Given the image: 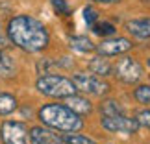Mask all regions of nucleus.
I'll list each match as a JSON object with an SVG mask.
<instances>
[{"label":"nucleus","instance_id":"f257e3e1","mask_svg":"<svg viewBox=\"0 0 150 144\" xmlns=\"http://www.w3.org/2000/svg\"><path fill=\"white\" fill-rule=\"evenodd\" d=\"M8 39L24 52H41L50 43L45 24L30 15H17L8 22Z\"/></svg>","mask_w":150,"mask_h":144},{"label":"nucleus","instance_id":"f03ea898","mask_svg":"<svg viewBox=\"0 0 150 144\" xmlns=\"http://www.w3.org/2000/svg\"><path fill=\"white\" fill-rule=\"evenodd\" d=\"M39 118L50 129H57L61 133H76L83 128V118L76 114L71 107L61 103H47L39 109Z\"/></svg>","mask_w":150,"mask_h":144},{"label":"nucleus","instance_id":"7ed1b4c3","mask_svg":"<svg viewBox=\"0 0 150 144\" xmlns=\"http://www.w3.org/2000/svg\"><path fill=\"white\" fill-rule=\"evenodd\" d=\"M35 87L41 94L50 98H69L76 94V87H74L72 79H69L65 76H57V74L41 76L35 81Z\"/></svg>","mask_w":150,"mask_h":144},{"label":"nucleus","instance_id":"20e7f679","mask_svg":"<svg viewBox=\"0 0 150 144\" xmlns=\"http://www.w3.org/2000/svg\"><path fill=\"white\" fill-rule=\"evenodd\" d=\"M143 65L132 55H122L113 63V76L124 85H135L143 78Z\"/></svg>","mask_w":150,"mask_h":144},{"label":"nucleus","instance_id":"39448f33","mask_svg":"<svg viewBox=\"0 0 150 144\" xmlns=\"http://www.w3.org/2000/svg\"><path fill=\"white\" fill-rule=\"evenodd\" d=\"M72 83L76 87V91H82L83 94H91V96H104L111 89L108 81L87 72H76L72 76Z\"/></svg>","mask_w":150,"mask_h":144},{"label":"nucleus","instance_id":"423d86ee","mask_svg":"<svg viewBox=\"0 0 150 144\" xmlns=\"http://www.w3.org/2000/svg\"><path fill=\"white\" fill-rule=\"evenodd\" d=\"M100 126L108 133H120V135H135L139 131V124L134 117H102Z\"/></svg>","mask_w":150,"mask_h":144},{"label":"nucleus","instance_id":"0eeeda50","mask_svg":"<svg viewBox=\"0 0 150 144\" xmlns=\"http://www.w3.org/2000/svg\"><path fill=\"white\" fill-rule=\"evenodd\" d=\"M0 137L4 144H32L30 142V131L22 122L8 120L0 128Z\"/></svg>","mask_w":150,"mask_h":144},{"label":"nucleus","instance_id":"6e6552de","mask_svg":"<svg viewBox=\"0 0 150 144\" xmlns=\"http://www.w3.org/2000/svg\"><path fill=\"white\" fill-rule=\"evenodd\" d=\"M132 48H134V43L128 37H108L102 43H98L96 52H98V55L104 57H115V55L128 54V50Z\"/></svg>","mask_w":150,"mask_h":144},{"label":"nucleus","instance_id":"1a4fd4ad","mask_svg":"<svg viewBox=\"0 0 150 144\" xmlns=\"http://www.w3.org/2000/svg\"><path fill=\"white\" fill-rule=\"evenodd\" d=\"M126 32L139 41L150 39V19H134L126 22Z\"/></svg>","mask_w":150,"mask_h":144},{"label":"nucleus","instance_id":"9d476101","mask_svg":"<svg viewBox=\"0 0 150 144\" xmlns=\"http://www.w3.org/2000/svg\"><path fill=\"white\" fill-rule=\"evenodd\" d=\"M65 105L71 107L80 117H89V114L93 113V103H91L87 98L80 96V94H72V96L65 98Z\"/></svg>","mask_w":150,"mask_h":144},{"label":"nucleus","instance_id":"9b49d317","mask_svg":"<svg viewBox=\"0 0 150 144\" xmlns=\"http://www.w3.org/2000/svg\"><path fill=\"white\" fill-rule=\"evenodd\" d=\"M89 70L98 78H104V76H109L113 74V65L109 63L104 55H96L89 61Z\"/></svg>","mask_w":150,"mask_h":144},{"label":"nucleus","instance_id":"f8f14e48","mask_svg":"<svg viewBox=\"0 0 150 144\" xmlns=\"http://www.w3.org/2000/svg\"><path fill=\"white\" fill-rule=\"evenodd\" d=\"M17 72V63L8 52L0 50V78H13Z\"/></svg>","mask_w":150,"mask_h":144},{"label":"nucleus","instance_id":"ddd939ff","mask_svg":"<svg viewBox=\"0 0 150 144\" xmlns=\"http://www.w3.org/2000/svg\"><path fill=\"white\" fill-rule=\"evenodd\" d=\"M69 43H71V46L76 52H80V54H89V52L96 50L93 41H91L89 37H85V35H71L69 37Z\"/></svg>","mask_w":150,"mask_h":144},{"label":"nucleus","instance_id":"4468645a","mask_svg":"<svg viewBox=\"0 0 150 144\" xmlns=\"http://www.w3.org/2000/svg\"><path fill=\"white\" fill-rule=\"evenodd\" d=\"M56 137L57 135L54 131H48L45 128H32L30 129V142L32 144H50Z\"/></svg>","mask_w":150,"mask_h":144},{"label":"nucleus","instance_id":"2eb2a0df","mask_svg":"<svg viewBox=\"0 0 150 144\" xmlns=\"http://www.w3.org/2000/svg\"><path fill=\"white\" fill-rule=\"evenodd\" d=\"M100 113L102 117H119V114H122V105L119 103V100L108 98L100 103Z\"/></svg>","mask_w":150,"mask_h":144},{"label":"nucleus","instance_id":"dca6fc26","mask_svg":"<svg viewBox=\"0 0 150 144\" xmlns=\"http://www.w3.org/2000/svg\"><path fill=\"white\" fill-rule=\"evenodd\" d=\"M134 100L139 105H150V85L148 83H139L134 89Z\"/></svg>","mask_w":150,"mask_h":144},{"label":"nucleus","instance_id":"f3484780","mask_svg":"<svg viewBox=\"0 0 150 144\" xmlns=\"http://www.w3.org/2000/svg\"><path fill=\"white\" fill-rule=\"evenodd\" d=\"M17 109V98L8 93H0V117L2 114H9Z\"/></svg>","mask_w":150,"mask_h":144},{"label":"nucleus","instance_id":"a211bd4d","mask_svg":"<svg viewBox=\"0 0 150 144\" xmlns=\"http://www.w3.org/2000/svg\"><path fill=\"white\" fill-rule=\"evenodd\" d=\"M61 139L65 144H96V140H93L91 137L82 135V133H65Z\"/></svg>","mask_w":150,"mask_h":144},{"label":"nucleus","instance_id":"6ab92c4d","mask_svg":"<svg viewBox=\"0 0 150 144\" xmlns=\"http://www.w3.org/2000/svg\"><path fill=\"white\" fill-rule=\"evenodd\" d=\"M96 35H100V37H111V35H115L117 33V28H115L111 22H96V24L91 28Z\"/></svg>","mask_w":150,"mask_h":144},{"label":"nucleus","instance_id":"aec40b11","mask_svg":"<svg viewBox=\"0 0 150 144\" xmlns=\"http://www.w3.org/2000/svg\"><path fill=\"white\" fill-rule=\"evenodd\" d=\"M139 128H145V129H150V107H145V109H139L135 111V117Z\"/></svg>","mask_w":150,"mask_h":144},{"label":"nucleus","instance_id":"412c9836","mask_svg":"<svg viewBox=\"0 0 150 144\" xmlns=\"http://www.w3.org/2000/svg\"><path fill=\"white\" fill-rule=\"evenodd\" d=\"M82 17H83L85 24H87L89 28H93L96 24V20H98V11H96L95 8H91V6H87V8H83Z\"/></svg>","mask_w":150,"mask_h":144},{"label":"nucleus","instance_id":"4be33fe9","mask_svg":"<svg viewBox=\"0 0 150 144\" xmlns=\"http://www.w3.org/2000/svg\"><path fill=\"white\" fill-rule=\"evenodd\" d=\"M50 4H52V8H54V11L57 15H69L71 13V8H69V4L65 2V0H50Z\"/></svg>","mask_w":150,"mask_h":144},{"label":"nucleus","instance_id":"5701e85b","mask_svg":"<svg viewBox=\"0 0 150 144\" xmlns=\"http://www.w3.org/2000/svg\"><path fill=\"white\" fill-rule=\"evenodd\" d=\"M8 35H6V32H4V28H2V24H0V46H6L8 44Z\"/></svg>","mask_w":150,"mask_h":144},{"label":"nucleus","instance_id":"b1692460","mask_svg":"<svg viewBox=\"0 0 150 144\" xmlns=\"http://www.w3.org/2000/svg\"><path fill=\"white\" fill-rule=\"evenodd\" d=\"M91 2H98V4H117L120 0H91Z\"/></svg>","mask_w":150,"mask_h":144},{"label":"nucleus","instance_id":"393cba45","mask_svg":"<svg viewBox=\"0 0 150 144\" xmlns=\"http://www.w3.org/2000/svg\"><path fill=\"white\" fill-rule=\"evenodd\" d=\"M50 144H65V142H63V139H61V137H59V135H57V137H56V139H54V140H52Z\"/></svg>","mask_w":150,"mask_h":144},{"label":"nucleus","instance_id":"a878e982","mask_svg":"<svg viewBox=\"0 0 150 144\" xmlns=\"http://www.w3.org/2000/svg\"><path fill=\"white\" fill-rule=\"evenodd\" d=\"M108 144H113V142H108Z\"/></svg>","mask_w":150,"mask_h":144},{"label":"nucleus","instance_id":"bb28decb","mask_svg":"<svg viewBox=\"0 0 150 144\" xmlns=\"http://www.w3.org/2000/svg\"><path fill=\"white\" fill-rule=\"evenodd\" d=\"M145 2H148V0H145Z\"/></svg>","mask_w":150,"mask_h":144}]
</instances>
